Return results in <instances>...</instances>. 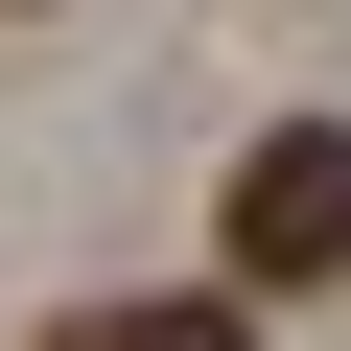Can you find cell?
<instances>
[{"label":"cell","mask_w":351,"mask_h":351,"mask_svg":"<svg viewBox=\"0 0 351 351\" xmlns=\"http://www.w3.org/2000/svg\"><path fill=\"white\" fill-rule=\"evenodd\" d=\"M234 281H351V117H281L234 164Z\"/></svg>","instance_id":"6da1fadb"},{"label":"cell","mask_w":351,"mask_h":351,"mask_svg":"<svg viewBox=\"0 0 351 351\" xmlns=\"http://www.w3.org/2000/svg\"><path fill=\"white\" fill-rule=\"evenodd\" d=\"M47 351H258V328H234V281H188V304H71Z\"/></svg>","instance_id":"7a4b0ae2"}]
</instances>
